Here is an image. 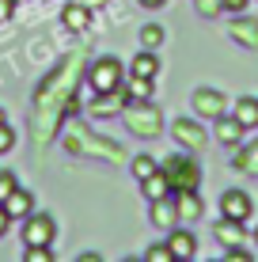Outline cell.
Segmentation results:
<instances>
[{
  "mask_svg": "<svg viewBox=\"0 0 258 262\" xmlns=\"http://www.w3.org/2000/svg\"><path fill=\"white\" fill-rule=\"evenodd\" d=\"M84 76V53H68L57 69L42 80L38 95H34V118H31V137L34 148L46 152L50 141L57 137V129L65 125V114L76 111V84Z\"/></svg>",
  "mask_w": 258,
  "mask_h": 262,
  "instance_id": "6da1fadb",
  "label": "cell"
},
{
  "mask_svg": "<svg viewBox=\"0 0 258 262\" xmlns=\"http://www.w3.org/2000/svg\"><path fill=\"white\" fill-rule=\"evenodd\" d=\"M65 125H68V129H65V148L73 152V156H80V152H84V156L114 160V164H118V160L126 156V152H122L114 141H103V137H95V133L87 129L84 122H65Z\"/></svg>",
  "mask_w": 258,
  "mask_h": 262,
  "instance_id": "7a4b0ae2",
  "label": "cell"
},
{
  "mask_svg": "<svg viewBox=\"0 0 258 262\" xmlns=\"http://www.w3.org/2000/svg\"><path fill=\"white\" fill-rule=\"evenodd\" d=\"M122 118H126L129 133H137V137H159V129H163V114L152 99H129Z\"/></svg>",
  "mask_w": 258,
  "mask_h": 262,
  "instance_id": "3957f363",
  "label": "cell"
},
{
  "mask_svg": "<svg viewBox=\"0 0 258 262\" xmlns=\"http://www.w3.org/2000/svg\"><path fill=\"white\" fill-rule=\"evenodd\" d=\"M167 175V183H171V190H198L201 186V167L194 156H167V164L159 167Z\"/></svg>",
  "mask_w": 258,
  "mask_h": 262,
  "instance_id": "277c9868",
  "label": "cell"
},
{
  "mask_svg": "<svg viewBox=\"0 0 258 262\" xmlns=\"http://www.w3.org/2000/svg\"><path fill=\"white\" fill-rule=\"evenodd\" d=\"M87 84H91V92H114V88H122V61L118 57L91 61V69H87Z\"/></svg>",
  "mask_w": 258,
  "mask_h": 262,
  "instance_id": "5b68a950",
  "label": "cell"
},
{
  "mask_svg": "<svg viewBox=\"0 0 258 262\" xmlns=\"http://www.w3.org/2000/svg\"><path fill=\"white\" fill-rule=\"evenodd\" d=\"M53 236H57V224L50 213L23 216V243H53Z\"/></svg>",
  "mask_w": 258,
  "mask_h": 262,
  "instance_id": "8992f818",
  "label": "cell"
},
{
  "mask_svg": "<svg viewBox=\"0 0 258 262\" xmlns=\"http://www.w3.org/2000/svg\"><path fill=\"white\" fill-rule=\"evenodd\" d=\"M129 103L126 88H114V92H95V99L87 103V114H95V118H110V114H122Z\"/></svg>",
  "mask_w": 258,
  "mask_h": 262,
  "instance_id": "52a82bcc",
  "label": "cell"
},
{
  "mask_svg": "<svg viewBox=\"0 0 258 262\" xmlns=\"http://www.w3.org/2000/svg\"><path fill=\"white\" fill-rule=\"evenodd\" d=\"M224 111H228V99L220 92H213V88H198V92H194V114H198V118L217 122Z\"/></svg>",
  "mask_w": 258,
  "mask_h": 262,
  "instance_id": "ba28073f",
  "label": "cell"
},
{
  "mask_svg": "<svg viewBox=\"0 0 258 262\" xmlns=\"http://www.w3.org/2000/svg\"><path fill=\"white\" fill-rule=\"evenodd\" d=\"M171 133H175V141H179L182 148H190V152H201V148H205V129H201L194 118H175Z\"/></svg>",
  "mask_w": 258,
  "mask_h": 262,
  "instance_id": "9c48e42d",
  "label": "cell"
},
{
  "mask_svg": "<svg viewBox=\"0 0 258 262\" xmlns=\"http://www.w3.org/2000/svg\"><path fill=\"white\" fill-rule=\"evenodd\" d=\"M61 23H65L73 34H84L87 27H91V4H84V0H76V4H65V12H61Z\"/></svg>",
  "mask_w": 258,
  "mask_h": 262,
  "instance_id": "30bf717a",
  "label": "cell"
},
{
  "mask_svg": "<svg viewBox=\"0 0 258 262\" xmlns=\"http://www.w3.org/2000/svg\"><path fill=\"white\" fill-rule=\"evenodd\" d=\"M148 205H152V224H156V228H163V232L179 228V209H175V194L159 198V202H148Z\"/></svg>",
  "mask_w": 258,
  "mask_h": 262,
  "instance_id": "8fae6325",
  "label": "cell"
},
{
  "mask_svg": "<svg viewBox=\"0 0 258 262\" xmlns=\"http://www.w3.org/2000/svg\"><path fill=\"white\" fill-rule=\"evenodd\" d=\"M4 213L12 216V221H23V216H31V213H34V194L23 190V186H15V190L4 198Z\"/></svg>",
  "mask_w": 258,
  "mask_h": 262,
  "instance_id": "7c38bea8",
  "label": "cell"
},
{
  "mask_svg": "<svg viewBox=\"0 0 258 262\" xmlns=\"http://www.w3.org/2000/svg\"><path fill=\"white\" fill-rule=\"evenodd\" d=\"M220 216H232V221H247L251 216V198L243 190H228L220 198Z\"/></svg>",
  "mask_w": 258,
  "mask_h": 262,
  "instance_id": "4fadbf2b",
  "label": "cell"
},
{
  "mask_svg": "<svg viewBox=\"0 0 258 262\" xmlns=\"http://www.w3.org/2000/svg\"><path fill=\"white\" fill-rule=\"evenodd\" d=\"M167 247H171V255L182 258V262L198 255V239H194L186 228H171V239H167Z\"/></svg>",
  "mask_w": 258,
  "mask_h": 262,
  "instance_id": "5bb4252c",
  "label": "cell"
},
{
  "mask_svg": "<svg viewBox=\"0 0 258 262\" xmlns=\"http://www.w3.org/2000/svg\"><path fill=\"white\" fill-rule=\"evenodd\" d=\"M213 236L224 243V247H236V243H243V221L220 216V221H217V228H213Z\"/></svg>",
  "mask_w": 258,
  "mask_h": 262,
  "instance_id": "9a60e30c",
  "label": "cell"
},
{
  "mask_svg": "<svg viewBox=\"0 0 258 262\" xmlns=\"http://www.w3.org/2000/svg\"><path fill=\"white\" fill-rule=\"evenodd\" d=\"M140 194H145L148 202H159V198H167V194H175V190H171V183H167L163 171H152L148 179H140Z\"/></svg>",
  "mask_w": 258,
  "mask_h": 262,
  "instance_id": "2e32d148",
  "label": "cell"
},
{
  "mask_svg": "<svg viewBox=\"0 0 258 262\" xmlns=\"http://www.w3.org/2000/svg\"><path fill=\"white\" fill-rule=\"evenodd\" d=\"M228 34H232L243 50H258V23L254 19H232V31Z\"/></svg>",
  "mask_w": 258,
  "mask_h": 262,
  "instance_id": "e0dca14e",
  "label": "cell"
},
{
  "mask_svg": "<svg viewBox=\"0 0 258 262\" xmlns=\"http://www.w3.org/2000/svg\"><path fill=\"white\" fill-rule=\"evenodd\" d=\"M175 209H179V221H198V216H201L198 190H179V194H175Z\"/></svg>",
  "mask_w": 258,
  "mask_h": 262,
  "instance_id": "ac0fdd59",
  "label": "cell"
},
{
  "mask_svg": "<svg viewBox=\"0 0 258 262\" xmlns=\"http://www.w3.org/2000/svg\"><path fill=\"white\" fill-rule=\"evenodd\" d=\"M243 125H239L236 118H228V114H220V118H217V141L220 144H239V141H243Z\"/></svg>",
  "mask_w": 258,
  "mask_h": 262,
  "instance_id": "d6986e66",
  "label": "cell"
},
{
  "mask_svg": "<svg viewBox=\"0 0 258 262\" xmlns=\"http://www.w3.org/2000/svg\"><path fill=\"white\" fill-rule=\"evenodd\" d=\"M232 118H236L239 125H243V129H254V125H258V99H251V95H247V99H239Z\"/></svg>",
  "mask_w": 258,
  "mask_h": 262,
  "instance_id": "ffe728a7",
  "label": "cell"
},
{
  "mask_svg": "<svg viewBox=\"0 0 258 262\" xmlns=\"http://www.w3.org/2000/svg\"><path fill=\"white\" fill-rule=\"evenodd\" d=\"M156 72H159V61H156L152 50H140L137 57H133V72H129V76H148V80H156Z\"/></svg>",
  "mask_w": 258,
  "mask_h": 262,
  "instance_id": "44dd1931",
  "label": "cell"
},
{
  "mask_svg": "<svg viewBox=\"0 0 258 262\" xmlns=\"http://www.w3.org/2000/svg\"><path fill=\"white\" fill-rule=\"evenodd\" d=\"M236 171H247V175H258V144H251V148H243L239 156L232 160Z\"/></svg>",
  "mask_w": 258,
  "mask_h": 262,
  "instance_id": "7402d4cb",
  "label": "cell"
},
{
  "mask_svg": "<svg viewBox=\"0 0 258 262\" xmlns=\"http://www.w3.org/2000/svg\"><path fill=\"white\" fill-rule=\"evenodd\" d=\"M126 95L129 99H152V80H148V76H129Z\"/></svg>",
  "mask_w": 258,
  "mask_h": 262,
  "instance_id": "603a6c76",
  "label": "cell"
},
{
  "mask_svg": "<svg viewBox=\"0 0 258 262\" xmlns=\"http://www.w3.org/2000/svg\"><path fill=\"white\" fill-rule=\"evenodd\" d=\"M159 42H163V27H159V23L140 27V50H156Z\"/></svg>",
  "mask_w": 258,
  "mask_h": 262,
  "instance_id": "cb8c5ba5",
  "label": "cell"
},
{
  "mask_svg": "<svg viewBox=\"0 0 258 262\" xmlns=\"http://www.w3.org/2000/svg\"><path fill=\"white\" fill-rule=\"evenodd\" d=\"M145 262H175V255H171L167 243H152V247L145 251Z\"/></svg>",
  "mask_w": 258,
  "mask_h": 262,
  "instance_id": "d4e9b609",
  "label": "cell"
},
{
  "mask_svg": "<svg viewBox=\"0 0 258 262\" xmlns=\"http://www.w3.org/2000/svg\"><path fill=\"white\" fill-rule=\"evenodd\" d=\"M152 171H159V164L152 156H137V160H133V175H137V179H148Z\"/></svg>",
  "mask_w": 258,
  "mask_h": 262,
  "instance_id": "484cf974",
  "label": "cell"
},
{
  "mask_svg": "<svg viewBox=\"0 0 258 262\" xmlns=\"http://www.w3.org/2000/svg\"><path fill=\"white\" fill-rule=\"evenodd\" d=\"M198 12L205 15V19H213V15L224 12V0H198Z\"/></svg>",
  "mask_w": 258,
  "mask_h": 262,
  "instance_id": "4316f807",
  "label": "cell"
},
{
  "mask_svg": "<svg viewBox=\"0 0 258 262\" xmlns=\"http://www.w3.org/2000/svg\"><path fill=\"white\" fill-rule=\"evenodd\" d=\"M15 186H19V183H15V175H12V171H0V205H4V198L12 194Z\"/></svg>",
  "mask_w": 258,
  "mask_h": 262,
  "instance_id": "83f0119b",
  "label": "cell"
},
{
  "mask_svg": "<svg viewBox=\"0 0 258 262\" xmlns=\"http://www.w3.org/2000/svg\"><path fill=\"white\" fill-rule=\"evenodd\" d=\"M12 144H15V133H12V125H4V122H0V156H4V152L12 148Z\"/></svg>",
  "mask_w": 258,
  "mask_h": 262,
  "instance_id": "f1b7e54d",
  "label": "cell"
},
{
  "mask_svg": "<svg viewBox=\"0 0 258 262\" xmlns=\"http://www.w3.org/2000/svg\"><path fill=\"white\" fill-rule=\"evenodd\" d=\"M224 258L228 262H251V251H239V243H236L232 251H224Z\"/></svg>",
  "mask_w": 258,
  "mask_h": 262,
  "instance_id": "f546056e",
  "label": "cell"
},
{
  "mask_svg": "<svg viewBox=\"0 0 258 262\" xmlns=\"http://www.w3.org/2000/svg\"><path fill=\"white\" fill-rule=\"evenodd\" d=\"M251 4V0H224V12H232V15H239L243 8Z\"/></svg>",
  "mask_w": 258,
  "mask_h": 262,
  "instance_id": "4dcf8cb0",
  "label": "cell"
},
{
  "mask_svg": "<svg viewBox=\"0 0 258 262\" xmlns=\"http://www.w3.org/2000/svg\"><path fill=\"white\" fill-rule=\"evenodd\" d=\"M8 224H12V216H8V213H4V205H0V236L8 232Z\"/></svg>",
  "mask_w": 258,
  "mask_h": 262,
  "instance_id": "1f68e13d",
  "label": "cell"
},
{
  "mask_svg": "<svg viewBox=\"0 0 258 262\" xmlns=\"http://www.w3.org/2000/svg\"><path fill=\"white\" fill-rule=\"evenodd\" d=\"M12 15V0H0V19H8Z\"/></svg>",
  "mask_w": 258,
  "mask_h": 262,
  "instance_id": "d6a6232c",
  "label": "cell"
},
{
  "mask_svg": "<svg viewBox=\"0 0 258 262\" xmlns=\"http://www.w3.org/2000/svg\"><path fill=\"white\" fill-rule=\"evenodd\" d=\"M140 4H145V8H163L167 0H140Z\"/></svg>",
  "mask_w": 258,
  "mask_h": 262,
  "instance_id": "836d02e7",
  "label": "cell"
},
{
  "mask_svg": "<svg viewBox=\"0 0 258 262\" xmlns=\"http://www.w3.org/2000/svg\"><path fill=\"white\" fill-rule=\"evenodd\" d=\"M254 243H258V228H254Z\"/></svg>",
  "mask_w": 258,
  "mask_h": 262,
  "instance_id": "e575fe53",
  "label": "cell"
},
{
  "mask_svg": "<svg viewBox=\"0 0 258 262\" xmlns=\"http://www.w3.org/2000/svg\"><path fill=\"white\" fill-rule=\"evenodd\" d=\"M0 122H4V111H0Z\"/></svg>",
  "mask_w": 258,
  "mask_h": 262,
  "instance_id": "d590c367",
  "label": "cell"
},
{
  "mask_svg": "<svg viewBox=\"0 0 258 262\" xmlns=\"http://www.w3.org/2000/svg\"><path fill=\"white\" fill-rule=\"evenodd\" d=\"M12 4H23V0H12Z\"/></svg>",
  "mask_w": 258,
  "mask_h": 262,
  "instance_id": "8d00e7d4",
  "label": "cell"
}]
</instances>
